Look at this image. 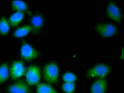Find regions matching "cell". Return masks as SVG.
<instances>
[{
    "label": "cell",
    "instance_id": "obj_10",
    "mask_svg": "<svg viewBox=\"0 0 124 93\" xmlns=\"http://www.w3.org/2000/svg\"><path fill=\"white\" fill-rule=\"evenodd\" d=\"M31 26L32 27V31L34 33H38L39 31L41 30V27L43 26L44 24V19L42 16L41 15L36 14L31 18Z\"/></svg>",
    "mask_w": 124,
    "mask_h": 93
},
{
    "label": "cell",
    "instance_id": "obj_3",
    "mask_svg": "<svg viewBox=\"0 0 124 93\" xmlns=\"http://www.w3.org/2000/svg\"><path fill=\"white\" fill-rule=\"evenodd\" d=\"M27 84L30 86H34L39 84L41 81V71L36 66H30L26 73Z\"/></svg>",
    "mask_w": 124,
    "mask_h": 93
},
{
    "label": "cell",
    "instance_id": "obj_4",
    "mask_svg": "<svg viewBox=\"0 0 124 93\" xmlns=\"http://www.w3.org/2000/svg\"><path fill=\"white\" fill-rule=\"evenodd\" d=\"M20 55L25 61H31L38 57L39 52L31 45L23 42L21 47Z\"/></svg>",
    "mask_w": 124,
    "mask_h": 93
},
{
    "label": "cell",
    "instance_id": "obj_11",
    "mask_svg": "<svg viewBox=\"0 0 124 93\" xmlns=\"http://www.w3.org/2000/svg\"><path fill=\"white\" fill-rule=\"evenodd\" d=\"M24 17V14L23 12H16L9 16L8 19V22L12 26H17L23 20Z\"/></svg>",
    "mask_w": 124,
    "mask_h": 93
},
{
    "label": "cell",
    "instance_id": "obj_13",
    "mask_svg": "<svg viewBox=\"0 0 124 93\" xmlns=\"http://www.w3.org/2000/svg\"><path fill=\"white\" fill-rule=\"evenodd\" d=\"M9 78V67L7 63L0 65V84L5 82Z\"/></svg>",
    "mask_w": 124,
    "mask_h": 93
},
{
    "label": "cell",
    "instance_id": "obj_1",
    "mask_svg": "<svg viewBox=\"0 0 124 93\" xmlns=\"http://www.w3.org/2000/svg\"><path fill=\"white\" fill-rule=\"evenodd\" d=\"M43 76L47 83L55 84L59 80V68L54 62L47 63L43 68Z\"/></svg>",
    "mask_w": 124,
    "mask_h": 93
},
{
    "label": "cell",
    "instance_id": "obj_9",
    "mask_svg": "<svg viewBox=\"0 0 124 93\" xmlns=\"http://www.w3.org/2000/svg\"><path fill=\"white\" fill-rule=\"evenodd\" d=\"M107 87V80L104 78H98L93 81L91 87V93H105Z\"/></svg>",
    "mask_w": 124,
    "mask_h": 93
},
{
    "label": "cell",
    "instance_id": "obj_5",
    "mask_svg": "<svg viewBox=\"0 0 124 93\" xmlns=\"http://www.w3.org/2000/svg\"><path fill=\"white\" fill-rule=\"evenodd\" d=\"M98 33L103 37H110L117 32V27L110 23H99L95 26Z\"/></svg>",
    "mask_w": 124,
    "mask_h": 93
},
{
    "label": "cell",
    "instance_id": "obj_12",
    "mask_svg": "<svg viewBox=\"0 0 124 93\" xmlns=\"http://www.w3.org/2000/svg\"><path fill=\"white\" fill-rule=\"evenodd\" d=\"M32 31L31 25H26L17 29L13 33V37L16 38H21L27 35Z\"/></svg>",
    "mask_w": 124,
    "mask_h": 93
},
{
    "label": "cell",
    "instance_id": "obj_15",
    "mask_svg": "<svg viewBox=\"0 0 124 93\" xmlns=\"http://www.w3.org/2000/svg\"><path fill=\"white\" fill-rule=\"evenodd\" d=\"M12 8L18 12H23L28 9V5L23 1H13L12 3Z\"/></svg>",
    "mask_w": 124,
    "mask_h": 93
},
{
    "label": "cell",
    "instance_id": "obj_16",
    "mask_svg": "<svg viewBox=\"0 0 124 93\" xmlns=\"http://www.w3.org/2000/svg\"><path fill=\"white\" fill-rule=\"evenodd\" d=\"M9 31V24L6 17H3L0 19V33L6 35Z\"/></svg>",
    "mask_w": 124,
    "mask_h": 93
},
{
    "label": "cell",
    "instance_id": "obj_6",
    "mask_svg": "<svg viewBox=\"0 0 124 93\" xmlns=\"http://www.w3.org/2000/svg\"><path fill=\"white\" fill-rule=\"evenodd\" d=\"M26 70L22 61H15L10 67V76L12 80H16L25 74Z\"/></svg>",
    "mask_w": 124,
    "mask_h": 93
},
{
    "label": "cell",
    "instance_id": "obj_14",
    "mask_svg": "<svg viewBox=\"0 0 124 93\" xmlns=\"http://www.w3.org/2000/svg\"><path fill=\"white\" fill-rule=\"evenodd\" d=\"M36 93H57V92L49 84L41 83L37 86Z\"/></svg>",
    "mask_w": 124,
    "mask_h": 93
},
{
    "label": "cell",
    "instance_id": "obj_8",
    "mask_svg": "<svg viewBox=\"0 0 124 93\" xmlns=\"http://www.w3.org/2000/svg\"><path fill=\"white\" fill-rule=\"evenodd\" d=\"M107 14L108 18L115 22H119L121 19V12L115 3L109 2L107 8Z\"/></svg>",
    "mask_w": 124,
    "mask_h": 93
},
{
    "label": "cell",
    "instance_id": "obj_7",
    "mask_svg": "<svg viewBox=\"0 0 124 93\" xmlns=\"http://www.w3.org/2000/svg\"><path fill=\"white\" fill-rule=\"evenodd\" d=\"M9 93H30L31 89L29 85L23 81H18L11 84L8 88Z\"/></svg>",
    "mask_w": 124,
    "mask_h": 93
},
{
    "label": "cell",
    "instance_id": "obj_2",
    "mask_svg": "<svg viewBox=\"0 0 124 93\" xmlns=\"http://www.w3.org/2000/svg\"><path fill=\"white\" fill-rule=\"evenodd\" d=\"M110 72V67L106 64L99 63L88 70L87 75L89 78H104Z\"/></svg>",
    "mask_w": 124,
    "mask_h": 93
},
{
    "label": "cell",
    "instance_id": "obj_17",
    "mask_svg": "<svg viewBox=\"0 0 124 93\" xmlns=\"http://www.w3.org/2000/svg\"><path fill=\"white\" fill-rule=\"evenodd\" d=\"M62 89L66 93H73L76 89V84L74 83H65L62 84Z\"/></svg>",
    "mask_w": 124,
    "mask_h": 93
},
{
    "label": "cell",
    "instance_id": "obj_18",
    "mask_svg": "<svg viewBox=\"0 0 124 93\" xmlns=\"http://www.w3.org/2000/svg\"><path fill=\"white\" fill-rule=\"evenodd\" d=\"M62 80L65 83H75L78 80V78L72 73L67 72L63 75Z\"/></svg>",
    "mask_w": 124,
    "mask_h": 93
},
{
    "label": "cell",
    "instance_id": "obj_19",
    "mask_svg": "<svg viewBox=\"0 0 124 93\" xmlns=\"http://www.w3.org/2000/svg\"></svg>",
    "mask_w": 124,
    "mask_h": 93
}]
</instances>
